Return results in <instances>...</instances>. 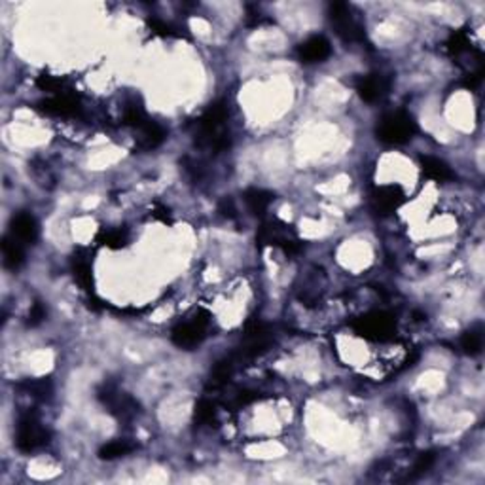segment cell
Returning <instances> with one entry per match:
<instances>
[{
    "label": "cell",
    "mask_w": 485,
    "mask_h": 485,
    "mask_svg": "<svg viewBox=\"0 0 485 485\" xmlns=\"http://www.w3.org/2000/svg\"><path fill=\"white\" fill-rule=\"evenodd\" d=\"M328 18L332 21L333 30L338 33V36L343 42H357L366 40V33H364L363 23L358 21L353 8L345 2H332L328 6Z\"/></svg>",
    "instance_id": "obj_2"
},
{
    "label": "cell",
    "mask_w": 485,
    "mask_h": 485,
    "mask_svg": "<svg viewBox=\"0 0 485 485\" xmlns=\"http://www.w3.org/2000/svg\"><path fill=\"white\" fill-rule=\"evenodd\" d=\"M50 442V433L42 427L40 419L35 413H25L19 417L18 433H16V445L23 453H33L40 450Z\"/></svg>",
    "instance_id": "obj_4"
},
{
    "label": "cell",
    "mask_w": 485,
    "mask_h": 485,
    "mask_svg": "<svg viewBox=\"0 0 485 485\" xmlns=\"http://www.w3.org/2000/svg\"><path fill=\"white\" fill-rule=\"evenodd\" d=\"M148 122H150V120H148L147 112L142 110V106L129 105L127 108H125V112H123V123H125V125L141 129L142 125H147Z\"/></svg>",
    "instance_id": "obj_26"
},
{
    "label": "cell",
    "mask_w": 485,
    "mask_h": 485,
    "mask_svg": "<svg viewBox=\"0 0 485 485\" xmlns=\"http://www.w3.org/2000/svg\"><path fill=\"white\" fill-rule=\"evenodd\" d=\"M207 324H209V313H199L195 321L184 322V324L173 328L171 339L181 349H193L195 345H199L205 339Z\"/></svg>",
    "instance_id": "obj_8"
},
{
    "label": "cell",
    "mask_w": 485,
    "mask_h": 485,
    "mask_svg": "<svg viewBox=\"0 0 485 485\" xmlns=\"http://www.w3.org/2000/svg\"><path fill=\"white\" fill-rule=\"evenodd\" d=\"M461 347L462 351L467 353V355H470V357L479 355L481 349H484V328L479 326V324L478 326L468 328L467 332L462 333Z\"/></svg>",
    "instance_id": "obj_19"
},
{
    "label": "cell",
    "mask_w": 485,
    "mask_h": 485,
    "mask_svg": "<svg viewBox=\"0 0 485 485\" xmlns=\"http://www.w3.org/2000/svg\"><path fill=\"white\" fill-rule=\"evenodd\" d=\"M434 461H436V455H434V451H425V453H421V455L417 457V461H415L413 468H411V472L408 474V479L421 478L423 474H427L428 470L433 468Z\"/></svg>",
    "instance_id": "obj_25"
},
{
    "label": "cell",
    "mask_w": 485,
    "mask_h": 485,
    "mask_svg": "<svg viewBox=\"0 0 485 485\" xmlns=\"http://www.w3.org/2000/svg\"><path fill=\"white\" fill-rule=\"evenodd\" d=\"M273 338L269 332L268 324H263L262 321L249 322L245 328V336L239 345V357L241 358H254L258 355H262L271 347Z\"/></svg>",
    "instance_id": "obj_6"
},
{
    "label": "cell",
    "mask_w": 485,
    "mask_h": 485,
    "mask_svg": "<svg viewBox=\"0 0 485 485\" xmlns=\"http://www.w3.org/2000/svg\"><path fill=\"white\" fill-rule=\"evenodd\" d=\"M256 398H258V392H254V391L239 392V396H237V406H246V404L254 402Z\"/></svg>",
    "instance_id": "obj_32"
},
{
    "label": "cell",
    "mask_w": 485,
    "mask_h": 485,
    "mask_svg": "<svg viewBox=\"0 0 485 485\" xmlns=\"http://www.w3.org/2000/svg\"><path fill=\"white\" fill-rule=\"evenodd\" d=\"M445 47H447V53L451 57H459L462 53H467L470 50V36H468L467 30H453L445 42Z\"/></svg>",
    "instance_id": "obj_21"
},
{
    "label": "cell",
    "mask_w": 485,
    "mask_h": 485,
    "mask_svg": "<svg viewBox=\"0 0 485 485\" xmlns=\"http://www.w3.org/2000/svg\"><path fill=\"white\" fill-rule=\"evenodd\" d=\"M148 25H150V29L156 33V35L159 36H175L176 33L173 30V27L171 25H167L165 21H161V19H148Z\"/></svg>",
    "instance_id": "obj_31"
},
{
    "label": "cell",
    "mask_w": 485,
    "mask_h": 485,
    "mask_svg": "<svg viewBox=\"0 0 485 485\" xmlns=\"http://www.w3.org/2000/svg\"><path fill=\"white\" fill-rule=\"evenodd\" d=\"M10 229H12V235L19 243H27V245H33L38 239V234H40L38 222H36V218L30 212L13 215L12 220H10Z\"/></svg>",
    "instance_id": "obj_13"
},
{
    "label": "cell",
    "mask_w": 485,
    "mask_h": 485,
    "mask_svg": "<svg viewBox=\"0 0 485 485\" xmlns=\"http://www.w3.org/2000/svg\"><path fill=\"white\" fill-rule=\"evenodd\" d=\"M131 451H135V444H131L127 440H114V442H108V444L101 447L99 459H103V461H114V459L129 455Z\"/></svg>",
    "instance_id": "obj_20"
},
{
    "label": "cell",
    "mask_w": 485,
    "mask_h": 485,
    "mask_svg": "<svg viewBox=\"0 0 485 485\" xmlns=\"http://www.w3.org/2000/svg\"><path fill=\"white\" fill-rule=\"evenodd\" d=\"M46 315L47 311L46 307H44V304H42V302H35L29 311V321H27V324H29V326H38V324L44 322Z\"/></svg>",
    "instance_id": "obj_29"
},
{
    "label": "cell",
    "mask_w": 485,
    "mask_h": 485,
    "mask_svg": "<svg viewBox=\"0 0 485 485\" xmlns=\"http://www.w3.org/2000/svg\"><path fill=\"white\" fill-rule=\"evenodd\" d=\"M103 246H108V249H122L125 243H127V234L123 229H103L97 237Z\"/></svg>",
    "instance_id": "obj_24"
},
{
    "label": "cell",
    "mask_w": 485,
    "mask_h": 485,
    "mask_svg": "<svg viewBox=\"0 0 485 485\" xmlns=\"http://www.w3.org/2000/svg\"><path fill=\"white\" fill-rule=\"evenodd\" d=\"M139 131H141V137H139V148H142V150H154V148H158L159 144H164V141L167 139L165 129L161 127L159 123L152 122V120H150L147 125H142Z\"/></svg>",
    "instance_id": "obj_17"
},
{
    "label": "cell",
    "mask_w": 485,
    "mask_h": 485,
    "mask_svg": "<svg viewBox=\"0 0 485 485\" xmlns=\"http://www.w3.org/2000/svg\"><path fill=\"white\" fill-rule=\"evenodd\" d=\"M417 135V122L406 110L389 112L381 118L375 137L385 144H406Z\"/></svg>",
    "instance_id": "obj_1"
},
{
    "label": "cell",
    "mask_w": 485,
    "mask_h": 485,
    "mask_svg": "<svg viewBox=\"0 0 485 485\" xmlns=\"http://www.w3.org/2000/svg\"><path fill=\"white\" fill-rule=\"evenodd\" d=\"M2 260H4V268L12 269V271H18L21 266L25 263V252L21 249V243H19L13 235H6L2 237Z\"/></svg>",
    "instance_id": "obj_16"
},
{
    "label": "cell",
    "mask_w": 485,
    "mask_h": 485,
    "mask_svg": "<svg viewBox=\"0 0 485 485\" xmlns=\"http://www.w3.org/2000/svg\"><path fill=\"white\" fill-rule=\"evenodd\" d=\"M258 245L279 246L285 254H296L302 251L298 235L294 234L292 226H287L281 220H271V222L262 224V228L256 235Z\"/></svg>",
    "instance_id": "obj_3"
},
{
    "label": "cell",
    "mask_w": 485,
    "mask_h": 485,
    "mask_svg": "<svg viewBox=\"0 0 485 485\" xmlns=\"http://www.w3.org/2000/svg\"><path fill=\"white\" fill-rule=\"evenodd\" d=\"M217 417V409H215V404L211 400H199L195 404V421L199 425H211Z\"/></svg>",
    "instance_id": "obj_28"
},
{
    "label": "cell",
    "mask_w": 485,
    "mask_h": 485,
    "mask_svg": "<svg viewBox=\"0 0 485 485\" xmlns=\"http://www.w3.org/2000/svg\"><path fill=\"white\" fill-rule=\"evenodd\" d=\"M296 53H298V59L302 63H321V61L330 57L332 46H330V42L324 36L315 35L309 36L305 42H302L298 50H296Z\"/></svg>",
    "instance_id": "obj_11"
},
{
    "label": "cell",
    "mask_w": 485,
    "mask_h": 485,
    "mask_svg": "<svg viewBox=\"0 0 485 485\" xmlns=\"http://www.w3.org/2000/svg\"><path fill=\"white\" fill-rule=\"evenodd\" d=\"M389 88H391V80L383 74H366L355 82L358 97L366 103H375V101L383 99Z\"/></svg>",
    "instance_id": "obj_9"
},
{
    "label": "cell",
    "mask_w": 485,
    "mask_h": 485,
    "mask_svg": "<svg viewBox=\"0 0 485 485\" xmlns=\"http://www.w3.org/2000/svg\"><path fill=\"white\" fill-rule=\"evenodd\" d=\"M218 212H220L224 218H228V220H234V218H237V209H235L234 199L232 198L220 199V203H218Z\"/></svg>",
    "instance_id": "obj_30"
},
{
    "label": "cell",
    "mask_w": 485,
    "mask_h": 485,
    "mask_svg": "<svg viewBox=\"0 0 485 485\" xmlns=\"http://www.w3.org/2000/svg\"><path fill=\"white\" fill-rule=\"evenodd\" d=\"M419 164H421L423 175L430 178V181L436 182H450L455 178V173L451 171V167L445 161L438 158H433V156H421L419 158Z\"/></svg>",
    "instance_id": "obj_14"
},
{
    "label": "cell",
    "mask_w": 485,
    "mask_h": 485,
    "mask_svg": "<svg viewBox=\"0 0 485 485\" xmlns=\"http://www.w3.org/2000/svg\"><path fill=\"white\" fill-rule=\"evenodd\" d=\"M36 86H38L42 91H47V93H53V95L67 93V91H63L64 89L63 78L52 76V74H42V76H38V80H36Z\"/></svg>",
    "instance_id": "obj_27"
},
{
    "label": "cell",
    "mask_w": 485,
    "mask_h": 485,
    "mask_svg": "<svg viewBox=\"0 0 485 485\" xmlns=\"http://www.w3.org/2000/svg\"><path fill=\"white\" fill-rule=\"evenodd\" d=\"M38 110L46 112L50 116H59V118H69L76 116L80 112V103H78L76 97H72L69 93L53 95L50 99H44L38 103Z\"/></svg>",
    "instance_id": "obj_12"
},
{
    "label": "cell",
    "mask_w": 485,
    "mask_h": 485,
    "mask_svg": "<svg viewBox=\"0 0 485 485\" xmlns=\"http://www.w3.org/2000/svg\"><path fill=\"white\" fill-rule=\"evenodd\" d=\"M99 400L105 404V408H108L114 417L118 419H123V421H129L137 417V413L141 411V406L135 400L133 396H129L125 392H120L116 387H105L103 391H99Z\"/></svg>",
    "instance_id": "obj_7"
},
{
    "label": "cell",
    "mask_w": 485,
    "mask_h": 485,
    "mask_svg": "<svg viewBox=\"0 0 485 485\" xmlns=\"http://www.w3.org/2000/svg\"><path fill=\"white\" fill-rule=\"evenodd\" d=\"M72 271L76 281L82 285L86 290H91L93 287V273H91V260L86 254V251H78L72 258Z\"/></svg>",
    "instance_id": "obj_18"
},
{
    "label": "cell",
    "mask_w": 485,
    "mask_h": 485,
    "mask_svg": "<svg viewBox=\"0 0 485 485\" xmlns=\"http://www.w3.org/2000/svg\"><path fill=\"white\" fill-rule=\"evenodd\" d=\"M404 192L398 186H377L372 192V205H374V211L377 215H391L394 212L404 203Z\"/></svg>",
    "instance_id": "obj_10"
},
{
    "label": "cell",
    "mask_w": 485,
    "mask_h": 485,
    "mask_svg": "<svg viewBox=\"0 0 485 485\" xmlns=\"http://www.w3.org/2000/svg\"><path fill=\"white\" fill-rule=\"evenodd\" d=\"M245 203L249 207V211L254 215V217H263L268 212L269 205L273 203L275 193L269 192V190H263V188H249L245 193Z\"/></svg>",
    "instance_id": "obj_15"
},
{
    "label": "cell",
    "mask_w": 485,
    "mask_h": 485,
    "mask_svg": "<svg viewBox=\"0 0 485 485\" xmlns=\"http://www.w3.org/2000/svg\"><path fill=\"white\" fill-rule=\"evenodd\" d=\"M232 374H234V358H224V360L215 364V368H212L211 385L215 387V389L226 385L229 381V377H232Z\"/></svg>",
    "instance_id": "obj_23"
},
{
    "label": "cell",
    "mask_w": 485,
    "mask_h": 485,
    "mask_svg": "<svg viewBox=\"0 0 485 485\" xmlns=\"http://www.w3.org/2000/svg\"><path fill=\"white\" fill-rule=\"evenodd\" d=\"M353 328L364 338L381 339L383 341V339H389L394 333L396 321H394V316L385 313V311H374V313H368V315L357 319L353 322Z\"/></svg>",
    "instance_id": "obj_5"
},
{
    "label": "cell",
    "mask_w": 485,
    "mask_h": 485,
    "mask_svg": "<svg viewBox=\"0 0 485 485\" xmlns=\"http://www.w3.org/2000/svg\"><path fill=\"white\" fill-rule=\"evenodd\" d=\"M18 389L25 391L27 394H30V396L40 398V400H46V398H50L52 396V392H53L52 381L46 380V377H44V380L23 381V383H19Z\"/></svg>",
    "instance_id": "obj_22"
}]
</instances>
